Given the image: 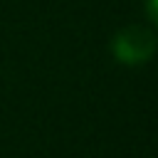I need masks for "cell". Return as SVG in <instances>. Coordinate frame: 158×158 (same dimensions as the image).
I'll list each match as a JSON object with an SVG mask.
<instances>
[{
  "instance_id": "cell-2",
  "label": "cell",
  "mask_w": 158,
  "mask_h": 158,
  "mask_svg": "<svg viewBox=\"0 0 158 158\" xmlns=\"http://www.w3.org/2000/svg\"><path fill=\"white\" fill-rule=\"evenodd\" d=\"M146 15L153 25H158V0H146Z\"/></svg>"
},
{
  "instance_id": "cell-1",
  "label": "cell",
  "mask_w": 158,
  "mask_h": 158,
  "mask_svg": "<svg viewBox=\"0 0 158 158\" xmlns=\"http://www.w3.org/2000/svg\"><path fill=\"white\" fill-rule=\"evenodd\" d=\"M156 49H158L156 35L141 25H128L118 30L111 40V54L116 57V62L131 64V67L148 62L156 54Z\"/></svg>"
}]
</instances>
